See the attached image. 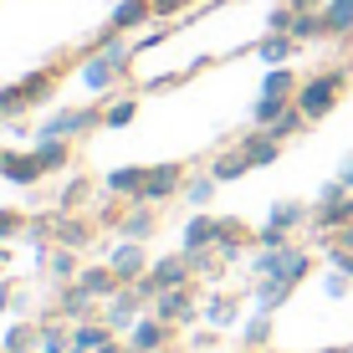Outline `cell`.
<instances>
[{
    "label": "cell",
    "mask_w": 353,
    "mask_h": 353,
    "mask_svg": "<svg viewBox=\"0 0 353 353\" xmlns=\"http://www.w3.org/2000/svg\"><path fill=\"white\" fill-rule=\"evenodd\" d=\"M343 88H348V67L338 62V67H323V72H312V77L297 88V97H292V103H297L302 113H307V123H323V118L338 108Z\"/></svg>",
    "instance_id": "1"
},
{
    "label": "cell",
    "mask_w": 353,
    "mask_h": 353,
    "mask_svg": "<svg viewBox=\"0 0 353 353\" xmlns=\"http://www.w3.org/2000/svg\"><path fill=\"white\" fill-rule=\"evenodd\" d=\"M246 266H251V276H282V282L297 287L302 276L312 272V251H307V246H282V251L256 246V251L246 256Z\"/></svg>",
    "instance_id": "2"
},
{
    "label": "cell",
    "mask_w": 353,
    "mask_h": 353,
    "mask_svg": "<svg viewBox=\"0 0 353 353\" xmlns=\"http://www.w3.org/2000/svg\"><path fill=\"white\" fill-rule=\"evenodd\" d=\"M92 128H103V103L97 108H57V113L36 128V139H88Z\"/></svg>",
    "instance_id": "3"
},
{
    "label": "cell",
    "mask_w": 353,
    "mask_h": 353,
    "mask_svg": "<svg viewBox=\"0 0 353 353\" xmlns=\"http://www.w3.org/2000/svg\"><path fill=\"white\" fill-rule=\"evenodd\" d=\"M200 287L194 282H185V287H164L159 297H154V307L149 312H159V318L169 323V327H190L194 318H200Z\"/></svg>",
    "instance_id": "4"
},
{
    "label": "cell",
    "mask_w": 353,
    "mask_h": 353,
    "mask_svg": "<svg viewBox=\"0 0 353 353\" xmlns=\"http://www.w3.org/2000/svg\"><path fill=\"white\" fill-rule=\"evenodd\" d=\"M174 194H185V164H149V179H143V194L139 200L143 205H164V200H174Z\"/></svg>",
    "instance_id": "5"
},
{
    "label": "cell",
    "mask_w": 353,
    "mask_h": 353,
    "mask_svg": "<svg viewBox=\"0 0 353 353\" xmlns=\"http://www.w3.org/2000/svg\"><path fill=\"white\" fill-rule=\"evenodd\" d=\"M169 338H174V327H169L159 312H143V318L123 333V343H128L133 353H164V348H169Z\"/></svg>",
    "instance_id": "6"
},
{
    "label": "cell",
    "mask_w": 353,
    "mask_h": 353,
    "mask_svg": "<svg viewBox=\"0 0 353 353\" xmlns=\"http://www.w3.org/2000/svg\"><path fill=\"white\" fill-rule=\"evenodd\" d=\"M143 312H149V302L139 297V287H123V292H113V297L103 302V323L113 327V333H128Z\"/></svg>",
    "instance_id": "7"
},
{
    "label": "cell",
    "mask_w": 353,
    "mask_h": 353,
    "mask_svg": "<svg viewBox=\"0 0 353 353\" xmlns=\"http://www.w3.org/2000/svg\"><path fill=\"white\" fill-rule=\"evenodd\" d=\"M77 77H82V88H88V92H97V97L108 103V97H113V88L123 82V67H113L103 52H88V57H82V72H77Z\"/></svg>",
    "instance_id": "8"
},
{
    "label": "cell",
    "mask_w": 353,
    "mask_h": 353,
    "mask_svg": "<svg viewBox=\"0 0 353 353\" xmlns=\"http://www.w3.org/2000/svg\"><path fill=\"white\" fill-rule=\"evenodd\" d=\"M108 266H113L118 276H123V287L128 282H139V276H149V251H143V241H118V246H108Z\"/></svg>",
    "instance_id": "9"
},
{
    "label": "cell",
    "mask_w": 353,
    "mask_h": 353,
    "mask_svg": "<svg viewBox=\"0 0 353 353\" xmlns=\"http://www.w3.org/2000/svg\"><path fill=\"white\" fill-rule=\"evenodd\" d=\"M200 318L205 327H241V297H230V292H205V302H200Z\"/></svg>",
    "instance_id": "10"
},
{
    "label": "cell",
    "mask_w": 353,
    "mask_h": 353,
    "mask_svg": "<svg viewBox=\"0 0 353 353\" xmlns=\"http://www.w3.org/2000/svg\"><path fill=\"white\" fill-rule=\"evenodd\" d=\"M143 179H149V169L143 164H118V169H108L103 174V194H118V200H139L143 194Z\"/></svg>",
    "instance_id": "11"
},
{
    "label": "cell",
    "mask_w": 353,
    "mask_h": 353,
    "mask_svg": "<svg viewBox=\"0 0 353 353\" xmlns=\"http://www.w3.org/2000/svg\"><path fill=\"white\" fill-rule=\"evenodd\" d=\"M149 276L159 282V292L164 287H185V282H194V261H190V251L179 246V251H169V256H159L149 266Z\"/></svg>",
    "instance_id": "12"
},
{
    "label": "cell",
    "mask_w": 353,
    "mask_h": 353,
    "mask_svg": "<svg viewBox=\"0 0 353 353\" xmlns=\"http://www.w3.org/2000/svg\"><path fill=\"white\" fill-rule=\"evenodd\" d=\"M236 149L251 159V169H266V164H276V159H282V139H272L266 128L241 133V139H236Z\"/></svg>",
    "instance_id": "13"
},
{
    "label": "cell",
    "mask_w": 353,
    "mask_h": 353,
    "mask_svg": "<svg viewBox=\"0 0 353 353\" xmlns=\"http://www.w3.org/2000/svg\"><path fill=\"white\" fill-rule=\"evenodd\" d=\"M297 52H302V41H297L292 31H266L261 41H256V57H261L266 67H287Z\"/></svg>",
    "instance_id": "14"
},
{
    "label": "cell",
    "mask_w": 353,
    "mask_h": 353,
    "mask_svg": "<svg viewBox=\"0 0 353 353\" xmlns=\"http://www.w3.org/2000/svg\"><path fill=\"white\" fill-rule=\"evenodd\" d=\"M159 205H143V200H133V210H123V225H118V236L123 241H149L154 230H159Z\"/></svg>",
    "instance_id": "15"
},
{
    "label": "cell",
    "mask_w": 353,
    "mask_h": 353,
    "mask_svg": "<svg viewBox=\"0 0 353 353\" xmlns=\"http://www.w3.org/2000/svg\"><path fill=\"white\" fill-rule=\"evenodd\" d=\"M92 230H97V221H82V215H72V210H57V246L82 251V246H92Z\"/></svg>",
    "instance_id": "16"
},
{
    "label": "cell",
    "mask_w": 353,
    "mask_h": 353,
    "mask_svg": "<svg viewBox=\"0 0 353 353\" xmlns=\"http://www.w3.org/2000/svg\"><path fill=\"white\" fill-rule=\"evenodd\" d=\"M215 230H221V221H215V215L194 210L190 221H185V236H179V246H185V251H215Z\"/></svg>",
    "instance_id": "17"
},
{
    "label": "cell",
    "mask_w": 353,
    "mask_h": 353,
    "mask_svg": "<svg viewBox=\"0 0 353 353\" xmlns=\"http://www.w3.org/2000/svg\"><path fill=\"white\" fill-rule=\"evenodd\" d=\"M149 21H159V16H154V0H118L113 16H108V26H118V31H143Z\"/></svg>",
    "instance_id": "18"
},
{
    "label": "cell",
    "mask_w": 353,
    "mask_h": 353,
    "mask_svg": "<svg viewBox=\"0 0 353 353\" xmlns=\"http://www.w3.org/2000/svg\"><path fill=\"white\" fill-rule=\"evenodd\" d=\"M41 159H36V154H10L6 164H0V179H6V185H21V190H31V185H41Z\"/></svg>",
    "instance_id": "19"
},
{
    "label": "cell",
    "mask_w": 353,
    "mask_h": 353,
    "mask_svg": "<svg viewBox=\"0 0 353 353\" xmlns=\"http://www.w3.org/2000/svg\"><path fill=\"white\" fill-rule=\"evenodd\" d=\"M92 292L88 287H82V282H62V287H57V312H62V318L67 323H77V318H88V312H92Z\"/></svg>",
    "instance_id": "20"
},
{
    "label": "cell",
    "mask_w": 353,
    "mask_h": 353,
    "mask_svg": "<svg viewBox=\"0 0 353 353\" xmlns=\"http://www.w3.org/2000/svg\"><path fill=\"white\" fill-rule=\"evenodd\" d=\"M292 282H282V276H256V287H251V302H256L261 312H276V307H287L292 302Z\"/></svg>",
    "instance_id": "21"
},
{
    "label": "cell",
    "mask_w": 353,
    "mask_h": 353,
    "mask_svg": "<svg viewBox=\"0 0 353 353\" xmlns=\"http://www.w3.org/2000/svg\"><path fill=\"white\" fill-rule=\"evenodd\" d=\"M266 225H276V230H302V225H312V205H302V200H276L272 210H266Z\"/></svg>",
    "instance_id": "22"
},
{
    "label": "cell",
    "mask_w": 353,
    "mask_h": 353,
    "mask_svg": "<svg viewBox=\"0 0 353 353\" xmlns=\"http://www.w3.org/2000/svg\"><path fill=\"white\" fill-rule=\"evenodd\" d=\"M77 282L88 287L97 302H108L113 292H123V276H118V272H113L108 261H103V266H82V276H77Z\"/></svg>",
    "instance_id": "23"
},
{
    "label": "cell",
    "mask_w": 353,
    "mask_h": 353,
    "mask_svg": "<svg viewBox=\"0 0 353 353\" xmlns=\"http://www.w3.org/2000/svg\"><path fill=\"white\" fill-rule=\"evenodd\" d=\"M41 266H46V276H52L57 287H62V282H77V276H82V261H77V251H72V246H52Z\"/></svg>",
    "instance_id": "24"
},
{
    "label": "cell",
    "mask_w": 353,
    "mask_h": 353,
    "mask_svg": "<svg viewBox=\"0 0 353 353\" xmlns=\"http://www.w3.org/2000/svg\"><path fill=\"white\" fill-rule=\"evenodd\" d=\"M31 154L41 159L46 174H62V169L72 164V139H36V143H31Z\"/></svg>",
    "instance_id": "25"
},
{
    "label": "cell",
    "mask_w": 353,
    "mask_h": 353,
    "mask_svg": "<svg viewBox=\"0 0 353 353\" xmlns=\"http://www.w3.org/2000/svg\"><path fill=\"white\" fill-rule=\"evenodd\" d=\"M323 21H327V41H348L353 36V0H323Z\"/></svg>",
    "instance_id": "26"
},
{
    "label": "cell",
    "mask_w": 353,
    "mask_h": 353,
    "mask_svg": "<svg viewBox=\"0 0 353 353\" xmlns=\"http://www.w3.org/2000/svg\"><path fill=\"white\" fill-rule=\"evenodd\" d=\"M210 174L221 179V185H236V179H246V174H251V159H246L241 149H221V154L210 159Z\"/></svg>",
    "instance_id": "27"
},
{
    "label": "cell",
    "mask_w": 353,
    "mask_h": 353,
    "mask_svg": "<svg viewBox=\"0 0 353 353\" xmlns=\"http://www.w3.org/2000/svg\"><path fill=\"white\" fill-rule=\"evenodd\" d=\"M36 353H72V323L57 312V318H41V348Z\"/></svg>",
    "instance_id": "28"
},
{
    "label": "cell",
    "mask_w": 353,
    "mask_h": 353,
    "mask_svg": "<svg viewBox=\"0 0 353 353\" xmlns=\"http://www.w3.org/2000/svg\"><path fill=\"white\" fill-rule=\"evenodd\" d=\"M292 36H297L302 46L327 41V21H323V10H297V16H292Z\"/></svg>",
    "instance_id": "29"
},
{
    "label": "cell",
    "mask_w": 353,
    "mask_h": 353,
    "mask_svg": "<svg viewBox=\"0 0 353 353\" xmlns=\"http://www.w3.org/2000/svg\"><path fill=\"white\" fill-rule=\"evenodd\" d=\"M297 88H302V82H297V72H292V67H266V77H261V92L266 97H287V103H292Z\"/></svg>",
    "instance_id": "30"
},
{
    "label": "cell",
    "mask_w": 353,
    "mask_h": 353,
    "mask_svg": "<svg viewBox=\"0 0 353 353\" xmlns=\"http://www.w3.org/2000/svg\"><path fill=\"white\" fill-rule=\"evenodd\" d=\"M26 113H31L26 88H21V82H6V88H0V118H6V123H21Z\"/></svg>",
    "instance_id": "31"
},
{
    "label": "cell",
    "mask_w": 353,
    "mask_h": 353,
    "mask_svg": "<svg viewBox=\"0 0 353 353\" xmlns=\"http://www.w3.org/2000/svg\"><path fill=\"white\" fill-rule=\"evenodd\" d=\"M6 353H36L41 348V323H16L6 327V343H0Z\"/></svg>",
    "instance_id": "32"
},
{
    "label": "cell",
    "mask_w": 353,
    "mask_h": 353,
    "mask_svg": "<svg viewBox=\"0 0 353 353\" xmlns=\"http://www.w3.org/2000/svg\"><path fill=\"white\" fill-rule=\"evenodd\" d=\"M133 118H139V97H108L103 103V128H128Z\"/></svg>",
    "instance_id": "33"
},
{
    "label": "cell",
    "mask_w": 353,
    "mask_h": 353,
    "mask_svg": "<svg viewBox=\"0 0 353 353\" xmlns=\"http://www.w3.org/2000/svg\"><path fill=\"white\" fill-rule=\"evenodd\" d=\"M241 343L246 348H266L272 343V312H251V318H241Z\"/></svg>",
    "instance_id": "34"
},
{
    "label": "cell",
    "mask_w": 353,
    "mask_h": 353,
    "mask_svg": "<svg viewBox=\"0 0 353 353\" xmlns=\"http://www.w3.org/2000/svg\"><path fill=\"white\" fill-rule=\"evenodd\" d=\"M21 88H26L31 108H36V103H46V97L57 92V67H36V72H26V77H21Z\"/></svg>",
    "instance_id": "35"
},
{
    "label": "cell",
    "mask_w": 353,
    "mask_h": 353,
    "mask_svg": "<svg viewBox=\"0 0 353 353\" xmlns=\"http://www.w3.org/2000/svg\"><path fill=\"white\" fill-rule=\"evenodd\" d=\"M215 190H221V179H215L210 169H205V174H190V179H185V205H194V210H200V205L215 200Z\"/></svg>",
    "instance_id": "36"
},
{
    "label": "cell",
    "mask_w": 353,
    "mask_h": 353,
    "mask_svg": "<svg viewBox=\"0 0 353 353\" xmlns=\"http://www.w3.org/2000/svg\"><path fill=\"white\" fill-rule=\"evenodd\" d=\"M287 97H266V92H256V103H251V123H256V128H272L276 123V118H282L287 113Z\"/></svg>",
    "instance_id": "37"
},
{
    "label": "cell",
    "mask_w": 353,
    "mask_h": 353,
    "mask_svg": "<svg viewBox=\"0 0 353 353\" xmlns=\"http://www.w3.org/2000/svg\"><path fill=\"white\" fill-rule=\"evenodd\" d=\"M302 128H312V123H307V113H302V108H297V103H292V108H287V113H282V118H276V123H272V128H266V133H272V139H282V143H287V139H297V133H302Z\"/></svg>",
    "instance_id": "38"
},
{
    "label": "cell",
    "mask_w": 353,
    "mask_h": 353,
    "mask_svg": "<svg viewBox=\"0 0 353 353\" xmlns=\"http://www.w3.org/2000/svg\"><path fill=\"white\" fill-rule=\"evenodd\" d=\"M88 190H92V185H88L82 174H77V179H67V185H62V194H57V210H77V205L88 200Z\"/></svg>",
    "instance_id": "39"
},
{
    "label": "cell",
    "mask_w": 353,
    "mask_h": 353,
    "mask_svg": "<svg viewBox=\"0 0 353 353\" xmlns=\"http://www.w3.org/2000/svg\"><path fill=\"white\" fill-rule=\"evenodd\" d=\"M92 221H97V225H108V230H118V225H123V205H118V194H108V200H97Z\"/></svg>",
    "instance_id": "40"
},
{
    "label": "cell",
    "mask_w": 353,
    "mask_h": 353,
    "mask_svg": "<svg viewBox=\"0 0 353 353\" xmlns=\"http://www.w3.org/2000/svg\"><path fill=\"white\" fill-rule=\"evenodd\" d=\"M292 16H297V10H292L287 0H276V6H266V31H292Z\"/></svg>",
    "instance_id": "41"
},
{
    "label": "cell",
    "mask_w": 353,
    "mask_h": 353,
    "mask_svg": "<svg viewBox=\"0 0 353 353\" xmlns=\"http://www.w3.org/2000/svg\"><path fill=\"white\" fill-rule=\"evenodd\" d=\"M256 246H266V251H282V246H292V230L261 225V230H256Z\"/></svg>",
    "instance_id": "42"
},
{
    "label": "cell",
    "mask_w": 353,
    "mask_h": 353,
    "mask_svg": "<svg viewBox=\"0 0 353 353\" xmlns=\"http://www.w3.org/2000/svg\"><path fill=\"white\" fill-rule=\"evenodd\" d=\"M348 287H353V276H348V272H338V266L323 276V292H327L333 302H338V297H348Z\"/></svg>",
    "instance_id": "43"
},
{
    "label": "cell",
    "mask_w": 353,
    "mask_h": 353,
    "mask_svg": "<svg viewBox=\"0 0 353 353\" xmlns=\"http://www.w3.org/2000/svg\"><path fill=\"white\" fill-rule=\"evenodd\" d=\"M10 236H26V215L21 210H0V241H10Z\"/></svg>",
    "instance_id": "44"
},
{
    "label": "cell",
    "mask_w": 353,
    "mask_h": 353,
    "mask_svg": "<svg viewBox=\"0 0 353 353\" xmlns=\"http://www.w3.org/2000/svg\"><path fill=\"white\" fill-rule=\"evenodd\" d=\"M164 41H169V21H159V26H149V31H143V36H139L133 46H139V52H154V46H164Z\"/></svg>",
    "instance_id": "45"
},
{
    "label": "cell",
    "mask_w": 353,
    "mask_h": 353,
    "mask_svg": "<svg viewBox=\"0 0 353 353\" xmlns=\"http://www.w3.org/2000/svg\"><path fill=\"white\" fill-rule=\"evenodd\" d=\"M185 6H190V0H154V16H159V21H174Z\"/></svg>",
    "instance_id": "46"
},
{
    "label": "cell",
    "mask_w": 353,
    "mask_h": 353,
    "mask_svg": "<svg viewBox=\"0 0 353 353\" xmlns=\"http://www.w3.org/2000/svg\"><path fill=\"white\" fill-rule=\"evenodd\" d=\"M215 338H221V327H205V333H194V338H190V348H194V353H205V348H215Z\"/></svg>",
    "instance_id": "47"
},
{
    "label": "cell",
    "mask_w": 353,
    "mask_h": 353,
    "mask_svg": "<svg viewBox=\"0 0 353 353\" xmlns=\"http://www.w3.org/2000/svg\"><path fill=\"white\" fill-rule=\"evenodd\" d=\"M338 179H343V185L353 190V154H348V159H343V164H338Z\"/></svg>",
    "instance_id": "48"
},
{
    "label": "cell",
    "mask_w": 353,
    "mask_h": 353,
    "mask_svg": "<svg viewBox=\"0 0 353 353\" xmlns=\"http://www.w3.org/2000/svg\"><path fill=\"white\" fill-rule=\"evenodd\" d=\"M292 10H323V0H287Z\"/></svg>",
    "instance_id": "49"
},
{
    "label": "cell",
    "mask_w": 353,
    "mask_h": 353,
    "mask_svg": "<svg viewBox=\"0 0 353 353\" xmlns=\"http://www.w3.org/2000/svg\"><path fill=\"white\" fill-rule=\"evenodd\" d=\"M10 302H16V292H10L6 282H0V312H10Z\"/></svg>",
    "instance_id": "50"
},
{
    "label": "cell",
    "mask_w": 353,
    "mask_h": 353,
    "mask_svg": "<svg viewBox=\"0 0 353 353\" xmlns=\"http://www.w3.org/2000/svg\"><path fill=\"white\" fill-rule=\"evenodd\" d=\"M338 246H348V251H353V221H348L343 230H338Z\"/></svg>",
    "instance_id": "51"
},
{
    "label": "cell",
    "mask_w": 353,
    "mask_h": 353,
    "mask_svg": "<svg viewBox=\"0 0 353 353\" xmlns=\"http://www.w3.org/2000/svg\"><path fill=\"white\" fill-rule=\"evenodd\" d=\"M236 353H261V348H246V343H241V348H236Z\"/></svg>",
    "instance_id": "52"
},
{
    "label": "cell",
    "mask_w": 353,
    "mask_h": 353,
    "mask_svg": "<svg viewBox=\"0 0 353 353\" xmlns=\"http://www.w3.org/2000/svg\"><path fill=\"white\" fill-rule=\"evenodd\" d=\"M6 159H10V149H0V164H6Z\"/></svg>",
    "instance_id": "53"
},
{
    "label": "cell",
    "mask_w": 353,
    "mask_h": 353,
    "mask_svg": "<svg viewBox=\"0 0 353 353\" xmlns=\"http://www.w3.org/2000/svg\"><path fill=\"white\" fill-rule=\"evenodd\" d=\"M72 353H88V348H72Z\"/></svg>",
    "instance_id": "54"
},
{
    "label": "cell",
    "mask_w": 353,
    "mask_h": 353,
    "mask_svg": "<svg viewBox=\"0 0 353 353\" xmlns=\"http://www.w3.org/2000/svg\"><path fill=\"white\" fill-rule=\"evenodd\" d=\"M215 6H225V0H215Z\"/></svg>",
    "instance_id": "55"
},
{
    "label": "cell",
    "mask_w": 353,
    "mask_h": 353,
    "mask_svg": "<svg viewBox=\"0 0 353 353\" xmlns=\"http://www.w3.org/2000/svg\"><path fill=\"white\" fill-rule=\"evenodd\" d=\"M0 353H6V348H0Z\"/></svg>",
    "instance_id": "56"
}]
</instances>
